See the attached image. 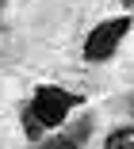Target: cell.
Here are the masks:
<instances>
[{"instance_id":"1","label":"cell","mask_w":134,"mask_h":149,"mask_svg":"<svg viewBox=\"0 0 134 149\" xmlns=\"http://www.w3.org/2000/svg\"><path fill=\"white\" fill-rule=\"evenodd\" d=\"M81 103H84V100H81L77 92H65V88H58V84H42V88H35V96H31L27 111L35 115L46 130H58V126H65L69 111L81 107Z\"/></svg>"},{"instance_id":"2","label":"cell","mask_w":134,"mask_h":149,"mask_svg":"<svg viewBox=\"0 0 134 149\" xmlns=\"http://www.w3.org/2000/svg\"><path fill=\"white\" fill-rule=\"evenodd\" d=\"M126 35H130V15H115V19L96 23L84 38V61H107Z\"/></svg>"},{"instance_id":"3","label":"cell","mask_w":134,"mask_h":149,"mask_svg":"<svg viewBox=\"0 0 134 149\" xmlns=\"http://www.w3.org/2000/svg\"><path fill=\"white\" fill-rule=\"evenodd\" d=\"M88 130H92V123L84 118V123H77V126H69V130H65L61 138H50L46 145H50V149H65V145H84V141H88Z\"/></svg>"},{"instance_id":"4","label":"cell","mask_w":134,"mask_h":149,"mask_svg":"<svg viewBox=\"0 0 134 149\" xmlns=\"http://www.w3.org/2000/svg\"><path fill=\"white\" fill-rule=\"evenodd\" d=\"M104 145H107V149H134V126H119V130H111V134L104 138Z\"/></svg>"},{"instance_id":"5","label":"cell","mask_w":134,"mask_h":149,"mask_svg":"<svg viewBox=\"0 0 134 149\" xmlns=\"http://www.w3.org/2000/svg\"><path fill=\"white\" fill-rule=\"evenodd\" d=\"M123 4H126V8H130V4H134V0H123Z\"/></svg>"},{"instance_id":"6","label":"cell","mask_w":134,"mask_h":149,"mask_svg":"<svg viewBox=\"0 0 134 149\" xmlns=\"http://www.w3.org/2000/svg\"><path fill=\"white\" fill-rule=\"evenodd\" d=\"M0 4H4V0H0Z\"/></svg>"}]
</instances>
